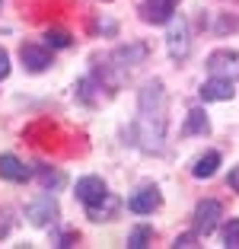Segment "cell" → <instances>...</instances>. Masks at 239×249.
Listing matches in <instances>:
<instances>
[{"label":"cell","instance_id":"6da1fadb","mask_svg":"<svg viewBox=\"0 0 239 249\" xmlns=\"http://www.w3.org/2000/svg\"><path fill=\"white\" fill-rule=\"evenodd\" d=\"M137 141L147 154H163L166 147V93L159 80H147L137 103Z\"/></svg>","mask_w":239,"mask_h":249},{"label":"cell","instance_id":"7a4b0ae2","mask_svg":"<svg viewBox=\"0 0 239 249\" xmlns=\"http://www.w3.org/2000/svg\"><path fill=\"white\" fill-rule=\"evenodd\" d=\"M77 198L83 201L89 217L96 220V214L102 211V205H105L112 195H109V189H105V182H102L99 176H83V179H77Z\"/></svg>","mask_w":239,"mask_h":249},{"label":"cell","instance_id":"3957f363","mask_svg":"<svg viewBox=\"0 0 239 249\" xmlns=\"http://www.w3.org/2000/svg\"><path fill=\"white\" fill-rule=\"evenodd\" d=\"M220 217H223V205L220 201H214V198H204V201H198L195 208V233L198 236H207L217 230Z\"/></svg>","mask_w":239,"mask_h":249},{"label":"cell","instance_id":"277c9868","mask_svg":"<svg viewBox=\"0 0 239 249\" xmlns=\"http://www.w3.org/2000/svg\"><path fill=\"white\" fill-rule=\"evenodd\" d=\"M26 217H29L35 227H48L51 220L58 217V201L45 192V195H38L35 201H29V205H26Z\"/></svg>","mask_w":239,"mask_h":249},{"label":"cell","instance_id":"5b68a950","mask_svg":"<svg viewBox=\"0 0 239 249\" xmlns=\"http://www.w3.org/2000/svg\"><path fill=\"white\" fill-rule=\"evenodd\" d=\"M198 93L204 103H226L236 96V83H233V77H210L207 83H201Z\"/></svg>","mask_w":239,"mask_h":249},{"label":"cell","instance_id":"8992f818","mask_svg":"<svg viewBox=\"0 0 239 249\" xmlns=\"http://www.w3.org/2000/svg\"><path fill=\"white\" fill-rule=\"evenodd\" d=\"M19 61H22V67H26L29 73H42V71H48V67H51L48 48H42V45H35V42L19 45Z\"/></svg>","mask_w":239,"mask_h":249},{"label":"cell","instance_id":"52a82bcc","mask_svg":"<svg viewBox=\"0 0 239 249\" xmlns=\"http://www.w3.org/2000/svg\"><path fill=\"white\" fill-rule=\"evenodd\" d=\"M207 71L214 77H239V52H230V48H220L207 58Z\"/></svg>","mask_w":239,"mask_h":249},{"label":"cell","instance_id":"ba28073f","mask_svg":"<svg viewBox=\"0 0 239 249\" xmlns=\"http://www.w3.org/2000/svg\"><path fill=\"white\" fill-rule=\"evenodd\" d=\"M159 205H163V198H159V189H156V185H144V189H137L134 195L128 198V208L134 214H153Z\"/></svg>","mask_w":239,"mask_h":249},{"label":"cell","instance_id":"9c48e42d","mask_svg":"<svg viewBox=\"0 0 239 249\" xmlns=\"http://www.w3.org/2000/svg\"><path fill=\"white\" fill-rule=\"evenodd\" d=\"M166 45H169V54H172L175 61L188 58V48H191V38H188V22H185V19H175V22H172V29H169Z\"/></svg>","mask_w":239,"mask_h":249},{"label":"cell","instance_id":"30bf717a","mask_svg":"<svg viewBox=\"0 0 239 249\" xmlns=\"http://www.w3.org/2000/svg\"><path fill=\"white\" fill-rule=\"evenodd\" d=\"M32 176V169L13 154H0V179H7V182H26Z\"/></svg>","mask_w":239,"mask_h":249},{"label":"cell","instance_id":"8fae6325","mask_svg":"<svg viewBox=\"0 0 239 249\" xmlns=\"http://www.w3.org/2000/svg\"><path fill=\"white\" fill-rule=\"evenodd\" d=\"M175 7H179V0H144L140 13H144L147 22H169Z\"/></svg>","mask_w":239,"mask_h":249},{"label":"cell","instance_id":"7c38bea8","mask_svg":"<svg viewBox=\"0 0 239 249\" xmlns=\"http://www.w3.org/2000/svg\"><path fill=\"white\" fill-rule=\"evenodd\" d=\"M217 166H220V154H217V150H207L204 157H198V160H195L191 176H195V179H210L214 173H217Z\"/></svg>","mask_w":239,"mask_h":249},{"label":"cell","instance_id":"4fadbf2b","mask_svg":"<svg viewBox=\"0 0 239 249\" xmlns=\"http://www.w3.org/2000/svg\"><path fill=\"white\" fill-rule=\"evenodd\" d=\"M210 131V122H207V112L204 109H191L185 115V124H182V134H207Z\"/></svg>","mask_w":239,"mask_h":249},{"label":"cell","instance_id":"5bb4252c","mask_svg":"<svg viewBox=\"0 0 239 249\" xmlns=\"http://www.w3.org/2000/svg\"><path fill=\"white\" fill-rule=\"evenodd\" d=\"M144 58H147V45H140V42H134L131 48H118L115 52V61H121V67H137Z\"/></svg>","mask_w":239,"mask_h":249},{"label":"cell","instance_id":"9a60e30c","mask_svg":"<svg viewBox=\"0 0 239 249\" xmlns=\"http://www.w3.org/2000/svg\"><path fill=\"white\" fill-rule=\"evenodd\" d=\"M70 42H73V38L67 36L64 29H48V32H45V45H51V48H67Z\"/></svg>","mask_w":239,"mask_h":249},{"label":"cell","instance_id":"2e32d148","mask_svg":"<svg viewBox=\"0 0 239 249\" xmlns=\"http://www.w3.org/2000/svg\"><path fill=\"white\" fill-rule=\"evenodd\" d=\"M223 246L226 249H239V217H233L223 227Z\"/></svg>","mask_w":239,"mask_h":249},{"label":"cell","instance_id":"e0dca14e","mask_svg":"<svg viewBox=\"0 0 239 249\" xmlns=\"http://www.w3.org/2000/svg\"><path fill=\"white\" fill-rule=\"evenodd\" d=\"M150 236H153V230H150V227H137V230H131V236H128V246H131V249H144Z\"/></svg>","mask_w":239,"mask_h":249},{"label":"cell","instance_id":"ac0fdd59","mask_svg":"<svg viewBox=\"0 0 239 249\" xmlns=\"http://www.w3.org/2000/svg\"><path fill=\"white\" fill-rule=\"evenodd\" d=\"M172 246L175 249H191V246H198V233H182V236H175Z\"/></svg>","mask_w":239,"mask_h":249},{"label":"cell","instance_id":"d6986e66","mask_svg":"<svg viewBox=\"0 0 239 249\" xmlns=\"http://www.w3.org/2000/svg\"><path fill=\"white\" fill-rule=\"evenodd\" d=\"M10 77V54L0 48V80H7Z\"/></svg>","mask_w":239,"mask_h":249},{"label":"cell","instance_id":"ffe728a7","mask_svg":"<svg viewBox=\"0 0 239 249\" xmlns=\"http://www.w3.org/2000/svg\"><path fill=\"white\" fill-rule=\"evenodd\" d=\"M51 182L61 185V173H48V169H45V173H42V185H51Z\"/></svg>","mask_w":239,"mask_h":249},{"label":"cell","instance_id":"44dd1931","mask_svg":"<svg viewBox=\"0 0 239 249\" xmlns=\"http://www.w3.org/2000/svg\"><path fill=\"white\" fill-rule=\"evenodd\" d=\"M230 185H233V189L239 192V166H236V169H233V173H230Z\"/></svg>","mask_w":239,"mask_h":249}]
</instances>
